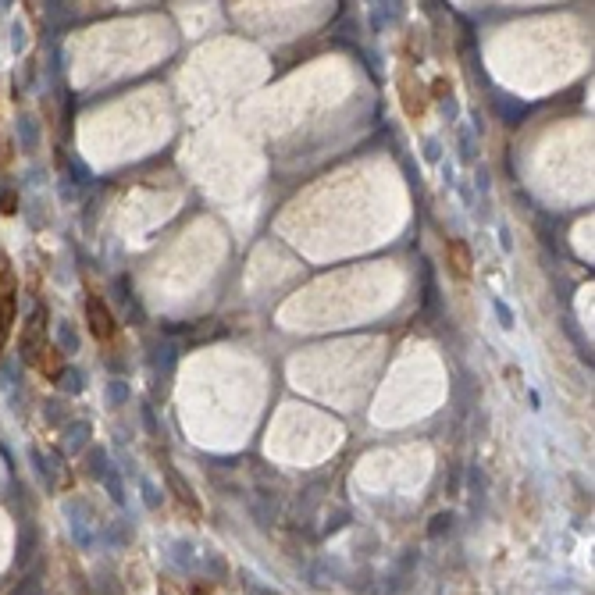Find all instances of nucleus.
Returning <instances> with one entry per match:
<instances>
[{
  "label": "nucleus",
  "mask_w": 595,
  "mask_h": 595,
  "mask_svg": "<svg viewBox=\"0 0 595 595\" xmlns=\"http://www.w3.org/2000/svg\"><path fill=\"white\" fill-rule=\"evenodd\" d=\"M15 296H18V282L11 275V264L0 257V353H4L15 332Z\"/></svg>",
  "instance_id": "nucleus-1"
},
{
  "label": "nucleus",
  "mask_w": 595,
  "mask_h": 595,
  "mask_svg": "<svg viewBox=\"0 0 595 595\" xmlns=\"http://www.w3.org/2000/svg\"><path fill=\"white\" fill-rule=\"evenodd\" d=\"M86 317H89V332H93L96 343H115V335H118V321H115L111 307H107L100 296H89Z\"/></svg>",
  "instance_id": "nucleus-2"
},
{
  "label": "nucleus",
  "mask_w": 595,
  "mask_h": 595,
  "mask_svg": "<svg viewBox=\"0 0 595 595\" xmlns=\"http://www.w3.org/2000/svg\"><path fill=\"white\" fill-rule=\"evenodd\" d=\"M399 103H403L407 118H414V122H421L424 111H428V93H424V86H421L410 72L399 75Z\"/></svg>",
  "instance_id": "nucleus-3"
},
{
  "label": "nucleus",
  "mask_w": 595,
  "mask_h": 595,
  "mask_svg": "<svg viewBox=\"0 0 595 595\" xmlns=\"http://www.w3.org/2000/svg\"><path fill=\"white\" fill-rule=\"evenodd\" d=\"M29 364H32V367H36V371L46 378V382H58V378H61V371H65V357L58 353V346H53L50 339H46V343L36 350V357H32Z\"/></svg>",
  "instance_id": "nucleus-4"
},
{
  "label": "nucleus",
  "mask_w": 595,
  "mask_h": 595,
  "mask_svg": "<svg viewBox=\"0 0 595 595\" xmlns=\"http://www.w3.org/2000/svg\"><path fill=\"white\" fill-rule=\"evenodd\" d=\"M446 264H449V271H453V279H460V282H467L471 279V250H467V243L463 239H449L446 243Z\"/></svg>",
  "instance_id": "nucleus-5"
},
{
  "label": "nucleus",
  "mask_w": 595,
  "mask_h": 595,
  "mask_svg": "<svg viewBox=\"0 0 595 595\" xmlns=\"http://www.w3.org/2000/svg\"><path fill=\"white\" fill-rule=\"evenodd\" d=\"M0 210H4V214L15 210V193H4V196H0Z\"/></svg>",
  "instance_id": "nucleus-6"
}]
</instances>
